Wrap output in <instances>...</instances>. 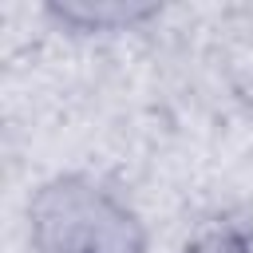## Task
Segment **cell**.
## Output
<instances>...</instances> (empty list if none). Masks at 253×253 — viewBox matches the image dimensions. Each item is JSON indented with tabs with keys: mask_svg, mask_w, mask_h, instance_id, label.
I'll use <instances>...</instances> for the list:
<instances>
[{
	"mask_svg": "<svg viewBox=\"0 0 253 253\" xmlns=\"http://www.w3.org/2000/svg\"><path fill=\"white\" fill-rule=\"evenodd\" d=\"M28 245L36 253H146L138 210L87 174H55L28 198Z\"/></svg>",
	"mask_w": 253,
	"mask_h": 253,
	"instance_id": "1",
	"label": "cell"
},
{
	"mask_svg": "<svg viewBox=\"0 0 253 253\" xmlns=\"http://www.w3.org/2000/svg\"><path fill=\"white\" fill-rule=\"evenodd\" d=\"M59 24H71L79 32H107V28H130L146 16H154L150 4H115V0H67L47 8Z\"/></svg>",
	"mask_w": 253,
	"mask_h": 253,
	"instance_id": "2",
	"label": "cell"
}]
</instances>
